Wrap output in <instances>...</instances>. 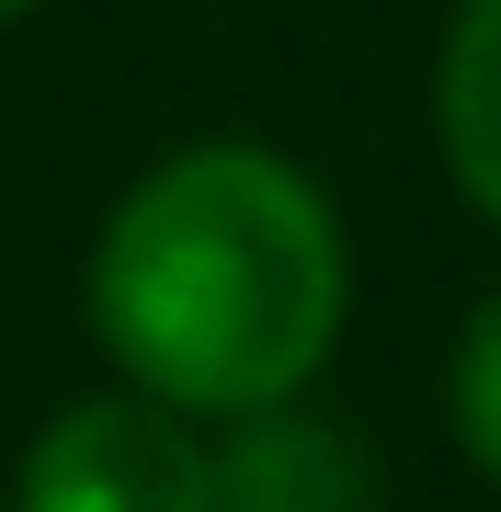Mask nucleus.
<instances>
[{
  "label": "nucleus",
  "mask_w": 501,
  "mask_h": 512,
  "mask_svg": "<svg viewBox=\"0 0 501 512\" xmlns=\"http://www.w3.org/2000/svg\"><path fill=\"white\" fill-rule=\"evenodd\" d=\"M92 330L171 421H262L342 342V228L274 148H183L92 239Z\"/></svg>",
  "instance_id": "obj_1"
},
{
  "label": "nucleus",
  "mask_w": 501,
  "mask_h": 512,
  "mask_svg": "<svg viewBox=\"0 0 501 512\" xmlns=\"http://www.w3.org/2000/svg\"><path fill=\"white\" fill-rule=\"evenodd\" d=\"M12 512H217L205 444L149 399H80L35 433Z\"/></svg>",
  "instance_id": "obj_2"
},
{
  "label": "nucleus",
  "mask_w": 501,
  "mask_h": 512,
  "mask_svg": "<svg viewBox=\"0 0 501 512\" xmlns=\"http://www.w3.org/2000/svg\"><path fill=\"white\" fill-rule=\"evenodd\" d=\"M217 512H376L365 444L319 410H262L228 433V456H205Z\"/></svg>",
  "instance_id": "obj_3"
},
{
  "label": "nucleus",
  "mask_w": 501,
  "mask_h": 512,
  "mask_svg": "<svg viewBox=\"0 0 501 512\" xmlns=\"http://www.w3.org/2000/svg\"><path fill=\"white\" fill-rule=\"evenodd\" d=\"M433 126H445L456 194L501 228V0H456L445 69H433Z\"/></svg>",
  "instance_id": "obj_4"
},
{
  "label": "nucleus",
  "mask_w": 501,
  "mask_h": 512,
  "mask_svg": "<svg viewBox=\"0 0 501 512\" xmlns=\"http://www.w3.org/2000/svg\"><path fill=\"white\" fill-rule=\"evenodd\" d=\"M456 444H467V467L501 490V285L456 330Z\"/></svg>",
  "instance_id": "obj_5"
},
{
  "label": "nucleus",
  "mask_w": 501,
  "mask_h": 512,
  "mask_svg": "<svg viewBox=\"0 0 501 512\" xmlns=\"http://www.w3.org/2000/svg\"><path fill=\"white\" fill-rule=\"evenodd\" d=\"M23 12H35V0H0V23H23Z\"/></svg>",
  "instance_id": "obj_6"
}]
</instances>
